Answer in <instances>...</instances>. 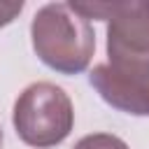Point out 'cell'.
<instances>
[{"label": "cell", "mask_w": 149, "mask_h": 149, "mask_svg": "<svg viewBox=\"0 0 149 149\" xmlns=\"http://www.w3.org/2000/svg\"><path fill=\"white\" fill-rule=\"evenodd\" d=\"M107 58L119 72L149 79V0H114L107 16Z\"/></svg>", "instance_id": "3957f363"}, {"label": "cell", "mask_w": 149, "mask_h": 149, "mask_svg": "<svg viewBox=\"0 0 149 149\" xmlns=\"http://www.w3.org/2000/svg\"><path fill=\"white\" fill-rule=\"evenodd\" d=\"M30 40L37 58L61 74H81L95 51V33L70 2H49L30 21Z\"/></svg>", "instance_id": "6da1fadb"}, {"label": "cell", "mask_w": 149, "mask_h": 149, "mask_svg": "<svg viewBox=\"0 0 149 149\" xmlns=\"http://www.w3.org/2000/svg\"><path fill=\"white\" fill-rule=\"evenodd\" d=\"M0 149H2V147H0Z\"/></svg>", "instance_id": "ba28073f"}, {"label": "cell", "mask_w": 149, "mask_h": 149, "mask_svg": "<svg viewBox=\"0 0 149 149\" xmlns=\"http://www.w3.org/2000/svg\"><path fill=\"white\" fill-rule=\"evenodd\" d=\"M0 147H2V130H0Z\"/></svg>", "instance_id": "52a82bcc"}, {"label": "cell", "mask_w": 149, "mask_h": 149, "mask_svg": "<svg viewBox=\"0 0 149 149\" xmlns=\"http://www.w3.org/2000/svg\"><path fill=\"white\" fill-rule=\"evenodd\" d=\"M12 123L23 144L51 149L72 133L74 107L61 86L51 81H33L19 93Z\"/></svg>", "instance_id": "7a4b0ae2"}, {"label": "cell", "mask_w": 149, "mask_h": 149, "mask_svg": "<svg viewBox=\"0 0 149 149\" xmlns=\"http://www.w3.org/2000/svg\"><path fill=\"white\" fill-rule=\"evenodd\" d=\"M88 84L109 107L133 116H149V79L119 72L109 63H98L88 72Z\"/></svg>", "instance_id": "277c9868"}, {"label": "cell", "mask_w": 149, "mask_h": 149, "mask_svg": "<svg viewBox=\"0 0 149 149\" xmlns=\"http://www.w3.org/2000/svg\"><path fill=\"white\" fill-rule=\"evenodd\" d=\"M72 149H130V147L112 133H91V135H84L81 140H77V144Z\"/></svg>", "instance_id": "5b68a950"}, {"label": "cell", "mask_w": 149, "mask_h": 149, "mask_svg": "<svg viewBox=\"0 0 149 149\" xmlns=\"http://www.w3.org/2000/svg\"><path fill=\"white\" fill-rule=\"evenodd\" d=\"M23 12V2H0V28L12 23Z\"/></svg>", "instance_id": "8992f818"}]
</instances>
